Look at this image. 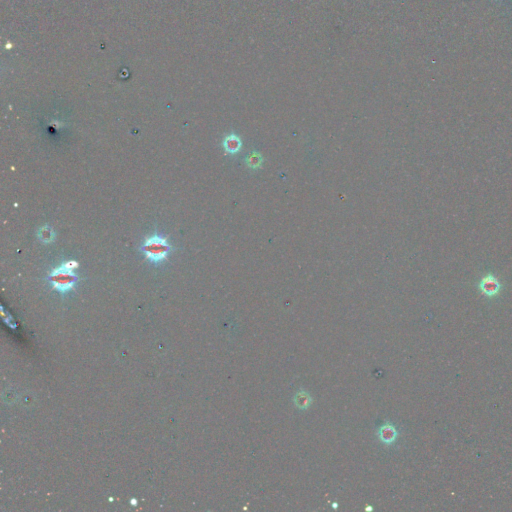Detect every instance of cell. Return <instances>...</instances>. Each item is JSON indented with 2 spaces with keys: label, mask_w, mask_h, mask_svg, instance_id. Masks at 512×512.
Returning a JSON list of instances; mask_svg holds the SVG:
<instances>
[{
  "label": "cell",
  "mask_w": 512,
  "mask_h": 512,
  "mask_svg": "<svg viewBox=\"0 0 512 512\" xmlns=\"http://www.w3.org/2000/svg\"><path fill=\"white\" fill-rule=\"evenodd\" d=\"M79 267L76 260H67L59 266L51 269L46 280L51 288L58 292L62 297L73 291L79 281V276L75 270Z\"/></svg>",
  "instance_id": "6da1fadb"
},
{
  "label": "cell",
  "mask_w": 512,
  "mask_h": 512,
  "mask_svg": "<svg viewBox=\"0 0 512 512\" xmlns=\"http://www.w3.org/2000/svg\"><path fill=\"white\" fill-rule=\"evenodd\" d=\"M172 249L173 247L169 243L168 238L158 232L146 237L140 246V251L143 253L145 258L154 265H159L165 262Z\"/></svg>",
  "instance_id": "7a4b0ae2"
},
{
  "label": "cell",
  "mask_w": 512,
  "mask_h": 512,
  "mask_svg": "<svg viewBox=\"0 0 512 512\" xmlns=\"http://www.w3.org/2000/svg\"><path fill=\"white\" fill-rule=\"evenodd\" d=\"M481 293L487 297H494L499 294L502 286L500 281L493 274H486L483 276L478 284Z\"/></svg>",
  "instance_id": "3957f363"
},
{
  "label": "cell",
  "mask_w": 512,
  "mask_h": 512,
  "mask_svg": "<svg viewBox=\"0 0 512 512\" xmlns=\"http://www.w3.org/2000/svg\"><path fill=\"white\" fill-rule=\"evenodd\" d=\"M377 436L379 440L386 445H392L398 438V431L396 427L391 423L382 424L377 430Z\"/></svg>",
  "instance_id": "277c9868"
},
{
  "label": "cell",
  "mask_w": 512,
  "mask_h": 512,
  "mask_svg": "<svg viewBox=\"0 0 512 512\" xmlns=\"http://www.w3.org/2000/svg\"><path fill=\"white\" fill-rule=\"evenodd\" d=\"M222 145H223V148L226 153L236 154L240 151L242 142H241V139L239 138V136L234 133H231V134H228L223 139Z\"/></svg>",
  "instance_id": "5b68a950"
},
{
  "label": "cell",
  "mask_w": 512,
  "mask_h": 512,
  "mask_svg": "<svg viewBox=\"0 0 512 512\" xmlns=\"http://www.w3.org/2000/svg\"><path fill=\"white\" fill-rule=\"evenodd\" d=\"M312 401L310 393L303 389L298 390L293 397V403L299 410H307L311 406Z\"/></svg>",
  "instance_id": "8992f818"
},
{
  "label": "cell",
  "mask_w": 512,
  "mask_h": 512,
  "mask_svg": "<svg viewBox=\"0 0 512 512\" xmlns=\"http://www.w3.org/2000/svg\"><path fill=\"white\" fill-rule=\"evenodd\" d=\"M37 238L42 243L50 244L55 240L56 234L52 227H50L48 224H45L37 230Z\"/></svg>",
  "instance_id": "52a82bcc"
},
{
  "label": "cell",
  "mask_w": 512,
  "mask_h": 512,
  "mask_svg": "<svg viewBox=\"0 0 512 512\" xmlns=\"http://www.w3.org/2000/svg\"><path fill=\"white\" fill-rule=\"evenodd\" d=\"M245 162L247 164V166L251 169H258L262 166V163H263V157L260 153L256 152V151H253L251 153H249L246 158H245Z\"/></svg>",
  "instance_id": "ba28073f"
},
{
  "label": "cell",
  "mask_w": 512,
  "mask_h": 512,
  "mask_svg": "<svg viewBox=\"0 0 512 512\" xmlns=\"http://www.w3.org/2000/svg\"><path fill=\"white\" fill-rule=\"evenodd\" d=\"M333 507L336 508V507H337V503H333Z\"/></svg>",
  "instance_id": "9c48e42d"
}]
</instances>
